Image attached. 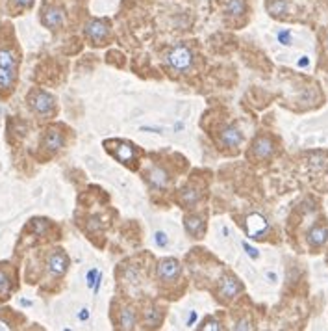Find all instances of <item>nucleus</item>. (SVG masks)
<instances>
[{
    "instance_id": "nucleus-14",
    "label": "nucleus",
    "mask_w": 328,
    "mask_h": 331,
    "mask_svg": "<svg viewBox=\"0 0 328 331\" xmlns=\"http://www.w3.org/2000/svg\"><path fill=\"white\" fill-rule=\"evenodd\" d=\"M63 143H65L63 134L59 131H56V129L47 131V134H45V138H43V147L45 149H49V151H59V149L63 147Z\"/></svg>"
},
{
    "instance_id": "nucleus-2",
    "label": "nucleus",
    "mask_w": 328,
    "mask_h": 331,
    "mask_svg": "<svg viewBox=\"0 0 328 331\" xmlns=\"http://www.w3.org/2000/svg\"><path fill=\"white\" fill-rule=\"evenodd\" d=\"M28 101H30V108H32L38 115H41V117H47V115H50L54 112L56 99L52 97L50 93L43 92V89L33 92Z\"/></svg>"
},
{
    "instance_id": "nucleus-16",
    "label": "nucleus",
    "mask_w": 328,
    "mask_h": 331,
    "mask_svg": "<svg viewBox=\"0 0 328 331\" xmlns=\"http://www.w3.org/2000/svg\"><path fill=\"white\" fill-rule=\"evenodd\" d=\"M200 201V192L193 186H186L180 190V203L184 206H188V208H193L197 203Z\"/></svg>"
},
{
    "instance_id": "nucleus-36",
    "label": "nucleus",
    "mask_w": 328,
    "mask_h": 331,
    "mask_svg": "<svg viewBox=\"0 0 328 331\" xmlns=\"http://www.w3.org/2000/svg\"><path fill=\"white\" fill-rule=\"evenodd\" d=\"M100 285H102V274L98 276L97 283H95V287H93V294H98V290H100Z\"/></svg>"
},
{
    "instance_id": "nucleus-11",
    "label": "nucleus",
    "mask_w": 328,
    "mask_h": 331,
    "mask_svg": "<svg viewBox=\"0 0 328 331\" xmlns=\"http://www.w3.org/2000/svg\"><path fill=\"white\" fill-rule=\"evenodd\" d=\"M113 157L117 158L121 164H124V166H130L132 162H135L137 151H135V147L132 143H128V141H117L115 149H113Z\"/></svg>"
},
{
    "instance_id": "nucleus-13",
    "label": "nucleus",
    "mask_w": 328,
    "mask_h": 331,
    "mask_svg": "<svg viewBox=\"0 0 328 331\" xmlns=\"http://www.w3.org/2000/svg\"><path fill=\"white\" fill-rule=\"evenodd\" d=\"M147 179H149L151 186L163 190V188H167V186H169V180H171V177H169V173H167L163 168H160V166H152V168L149 169V173H147Z\"/></svg>"
},
{
    "instance_id": "nucleus-32",
    "label": "nucleus",
    "mask_w": 328,
    "mask_h": 331,
    "mask_svg": "<svg viewBox=\"0 0 328 331\" xmlns=\"http://www.w3.org/2000/svg\"><path fill=\"white\" fill-rule=\"evenodd\" d=\"M197 318H199V315H197V311H191L188 316V320H186V326L188 327H193L195 322H197Z\"/></svg>"
},
{
    "instance_id": "nucleus-26",
    "label": "nucleus",
    "mask_w": 328,
    "mask_h": 331,
    "mask_svg": "<svg viewBox=\"0 0 328 331\" xmlns=\"http://www.w3.org/2000/svg\"><path fill=\"white\" fill-rule=\"evenodd\" d=\"M10 290H11L10 277H8V276L4 274V272L0 270V298H8Z\"/></svg>"
},
{
    "instance_id": "nucleus-24",
    "label": "nucleus",
    "mask_w": 328,
    "mask_h": 331,
    "mask_svg": "<svg viewBox=\"0 0 328 331\" xmlns=\"http://www.w3.org/2000/svg\"><path fill=\"white\" fill-rule=\"evenodd\" d=\"M276 41L280 45H284V47H289L293 43V36H291V32L287 28H280L278 32H276Z\"/></svg>"
},
{
    "instance_id": "nucleus-34",
    "label": "nucleus",
    "mask_w": 328,
    "mask_h": 331,
    "mask_svg": "<svg viewBox=\"0 0 328 331\" xmlns=\"http://www.w3.org/2000/svg\"><path fill=\"white\" fill-rule=\"evenodd\" d=\"M19 8H32V4H33V0H13Z\"/></svg>"
},
{
    "instance_id": "nucleus-38",
    "label": "nucleus",
    "mask_w": 328,
    "mask_h": 331,
    "mask_svg": "<svg viewBox=\"0 0 328 331\" xmlns=\"http://www.w3.org/2000/svg\"><path fill=\"white\" fill-rule=\"evenodd\" d=\"M0 329H4V331H8V329H11V326H10V322H6V320H0Z\"/></svg>"
},
{
    "instance_id": "nucleus-30",
    "label": "nucleus",
    "mask_w": 328,
    "mask_h": 331,
    "mask_svg": "<svg viewBox=\"0 0 328 331\" xmlns=\"http://www.w3.org/2000/svg\"><path fill=\"white\" fill-rule=\"evenodd\" d=\"M243 250L247 251V255L250 257V259H258L260 257V251L254 248V246H250L248 242H243Z\"/></svg>"
},
{
    "instance_id": "nucleus-9",
    "label": "nucleus",
    "mask_w": 328,
    "mask_h": 331,
    "mask_svg": "<svg viewBox=\"0 0 328 331\" xmlns=\"http://www.w3.org/2000/svg\"><path fill=\"white\" fill-rule=\"evenodd\" d=\"M243 292V285L241 281L234 276H226L223 277V281H221V287H219V296L223 299H234L237 294Z\"/></svg>"
},
{
    "instance_id": "nucleus-8",
    "label": "nucleus",
    "mask_w": 328,
    "mask_h": 331,
    "mask_svg": "<svg viewBox=\"0 0 328 331\" xmlns=\"http://www.w3.org/2000/svg\"><path fill=\"white\" fill-rule=\"evenodd\" d=\"M41 22L45 26L50 28V30H56L65 22V13L61 8L58 6H47L43 10V15H41Z\"/></svg>"
},
{
    "instance_id": "nucleus-23",
    "label": "nucleus",
    "mask_w": 328,
    "mask_h": 331,
    "mask_svg": "<svg viewBox=\"0 0 328 331\" xmlns=\"http://www.w3.org/2000/svg\"><path fill=\"white\" fill-rule=\"evenodd\" d=\"M199 329H204V331H221L223 326H221V322L217 320L215 316H206L204 320L200 322Z\"/></svg>"
},
{
    "instance_id": "nucleus-18",
    "label": "nucleus",
    "mask_w": 328,
    "mask_h": 331,
    "mask_svg": "<svg viewBox=\"0 0 328 331\" xmlns=\"http://www.w3.org/2000/svg\"><path fill=\"white\" fill-rule=\"evenodd\" d=\"M135 324H137L135 311L132 307H123L121 315H119V326H121V329H134Z\"/></svg>"
},
{
    "instance_id": "nucleus-29",
    "label": "nucleus",
    "mask_w": 328,
    "mask_h": 331,
    "mask_svg": "<svg viewBox=\"0 0 328 331\" xmlns=\"http://www.w3.org/2000/svg\"><path fill=\"white\" fill-rule=\"evenodd\" d=\"M98 276H100V272H98L97 268H91V270H89V272H87V274H86V281H87V287L91 288V290H93V287H95V283H97Z\"/></svg>"
},
{
    "instance_id": "nucleus-22",
    "label": "nucleus",
    "mask_w": 328,
    "mask_h": 331,
    "mask_svg": "<svg viewBox=\"0 0 328 331\" xmlns=\"http://www.w3.org/2000/svg\"><path fill=\"white\" fill-rule=\"evenodd\" d=\"M19 60L17 54L11 49H0V67H8V69H17Z\"/></svg>"
},
{
    "instance_id": "nucleus-19",
    "label": "nucleus",
    "mask_w": 328,
    "mask_h": 331,
    "mask_svg": "<svg viewBox=\"0 0 328 331\" xmlns=\"http://www.w3.org/2000/svg\"><path fill=\"white\" fill-rule=\"evenodd\" d=\"M15 84V69L0 67V92H10Z\"/></svg>"
},
{
    "instance_id": "nucleus-10",
    "label": "nucleus",
    "mask_w": 328,
    "mask_h": 331,
    "mask_svg": "<svg viewBox=\"0 0 328 331\" xmlns=\"http://www.w3.org/2000/svg\"><path fill=\"white\" fill-rule=\"evenodd\" d=\"M47 266H49V270L52 276H56V277L63 276L65 272H67V268H69V257H67V253H63L61 250H56L54 253H50Z\"/></svg>"
},
{
    "instance_id": "nucleus-3",
    "label": "nucleus",
    "mask_w": 328,
    "mask_h": 331,
    "mask_svg": "<svg viewBox=\"0 0 328 331\" xmlns=\"http://www.w3.org/2000/svg\"><path fill=\"white\" fill-rule=\"evenodd\" d=\"M269 222L267 218L262 216L260 212H252L248 214L247 220H245V231H247L248 238L252 240H262L265 238V234L269 233Z\"/></svg>"
},
{
    "instance_id": "nucleus-7",
    "label": "nucleus",
    "mask_w": 328,
    "mask_h": 331,
    "mask_svg": "<svg viewBox=\"0 0 328 331\" xmlns=\"http://www.w3.org/2000/svg\"><path fill=\"white\" fill-rule=\"evenodd\" d=\"M184 229L191 238L199 240L202 238V233L206 231V222L204 218L199 214H186L184 216Z\"/></svg>"
},
{
    "instance_id": "nucleus-15",
    "label": "nucleus",
    "mask_w": 328,
    "mask_h": 331,
    "mask_svg": "<svg viewBox=\"0 0 328 331\" xmlns=\"http://www.w3.org/2000/svg\"><path fill=\"white\" fill-rule=\"evenodd\" d=\"M328 240V229L323 227V225H315V227L310 229L308 233V244L312 248H321V246L326 244Z\"/></svg>"
},
{
    "instance_id": "nucleus-28",
    "label": "nucleus",
    "mask_w": 328,
    "mask_h": 331,
    "mask_svg": "<svg viewBox=\"0 0 328 331\" xmlns=\"http://www.w3.org/2000/svg\"><path fill=\"white\" fill-rule=\"evenodd\" d=\"M154 244H156L158 248H167V246H169V236H167L165 231H156V233H154Z\"/></svg>"
},
{
    "instance_id": "nucleus-6",
    "label": "nucleus",
    "mask_w": 328,
    "mask_h": 331,
    "mask_svg": "<svg viewBox=\"0 0 328 331\" xmlns=\"http://www.w3.org/2000/svg\"><path fill=\"white\" fill-rule=\"evenodd\" d=\"M274 151H276V145L269 136H258L252 141V153L258 160H269L274 155Z\"/></svg>"
},
{
    "instance_id": "nucleus-27",
    "label": "nucleus",
    "mask_w": 328,
    "mask_h": 331,
    "mask_svg": "<svg viewBox=\"0 0 328 331\" xmlns=\"http://www.w3.org/2000/svg\"><path fill=\"white\" fill-rule=\"evenodd\" d=\"M234 329H236V331H248V329H254V322L250 320L248 316H245V318H239V320L236 322Z\"/></svg>"
},
{
    "instance_id": "nucleus-39",
    "label": "nucleus",
    "mask_w": 328,
    "mask_h": 331,
    "mask_svg": "<svg viewBox=\"0 0 328 331\" xmlns=\"http://www.w3.org/2000/svg\"><path fill=\"white\" fill-rule=\"evenodd\" d=\"M326 47H328V39H326Z\"/></svg>"
},
{
    "instance_id": "nucleus-25",
    "label": "nucleus",
    "mask_w": 328,
    "mask_h": 331,
    "mask_svg": "<svg viewBox=\"0 0 328 331\" xmlns=\"http://www.w3.org/2000/svg\"><path fill=\"white\" fill-rule=\"evenodd\" d=\"M49 222L47 220H32V229L33 233L39 234V236H45V234L49 233Z\"/></svg>"
},
{
    "instance_id": "nucleus-1",
    "label": "nucleus",
    "mask_w": 328,
    "mask_h": 331,
    "mask_svg": "<svg viewBox=\"0 0 328 331\" xmlns=\"http://www.w3.org/2000/svg\"><path fill=\"white\" fill-rule=\"evenodd\" d=\"M167 62L169 66L174 71H180V73H186L193 67V50L186 47V45H176L169 50L167 54Z\"/></svg>"
},
{
    "instance_id": "nucleus-35",
    "label": "nucleus",
    "mask_w": 328,
    "mask_h": 331,
    "mask_svg": "<svg viewBox=\"0 0 328 331\" xmlns=\"http://www.w3.org/2000/svg\"><path fill=\"white\" fill-rule=\"evenodd\" d=\"M265 279H267L269 283H276L278 281V276H276L274 272H265Z\"/></svg>"
},
{
    "instance_id": "nucleus-5",
    "label": "nucleus",
    "mask_w": 328,
    "mask_h": 331,
    "mask_svg": "<svg viewBox=\"0 0 328 331\" xmlns=\"http://www.w3.org/2000/svg\"><path fill=\"white\" fill-rule=\"evenodd\" d=\"M182 274V266L176 259H172V257H167L163 261L158 262V277L162 279L163 283H172L176 281L178 277Z\"/></svg>"
},
{
    "instance_id": "nucleus-4",
    "label": "nucleus",
    "mask_w": 328,
    "mask_h": 331,
    "mask_svg": "<svg viewBox=\"0 0 328 331\" xmlns=\"http://www.w3.org/2000/svg\"><path fill=\"white\" fill-rule=\"evenodd\" d=\"M86 38L91 41L93 45H100L102 41H106V38L110 36V24L104 19H91L84 28Z\"/></svg>"
},
{
    "instance_id": "nucleus-37",
    "label": "nucleus",
    "mask_w": 328,
    "mask_h": 331,
    "mask_svg": "<svg viewBox=\"0 0 328 331\" xmlns=\"http://www.w3.org/2000/svg\"><path fill=\"white\" fill-rule=\"evenodd\" d=\"M310 66V60H308V56H302L301 60H299V67H308Z\"/></svg>"
},
{
    "instance_id": "nucleus-33",
    "label": "nucleus",
    "mask_w": 328,
    "mask_h": 331,
    "mask_svg": "<svg viewBox=\"0 0 328 331\" xmlns=\"http://www.w3.org/2000/svg\"><path fill=\"white\" fill-rule=\"evenodd\" d=\"M87 318H89V309H87V307H84V309H80V313H78V320L86 322Z\"/></svg>"
},
{
    "instance_id": "nucleus-17",
    "label": "nucleus",
    "mask_w": 328,
    "mask_h": 331,
    "mask_svg": "<svg viewBox=\"0 0 328 331\" xmlns=\"http://www.w3.org/2000/svg\"><path fill=\"white\" fill-rule=\"evenodd\" d=\"M143 322L147 324V327H158L162 322V311L158 309L156 305H149L143 311Z\"/></svg>"
},
{
    "instance_id": "nucleus-20",
    "label": "nucleus",
    "mask_w": 328,
    "mask_h": 331,
    "mask_svg": "<svg viewBox=\"0 0 328 331\" xmlns=\"http://www.w3.org/2000/svg\"><path fill=\"white\" fill-rule=\"evenodd\" d=\"M247 11V4L245 0H226L225 4V13L230 17H241Z\"/></svg>"
},
{
    "instance_id": "nucleus-21",
    "label": "nucleus",
    "mask_w": 328,
    "mask_h": 331,
    "mask_svg": "<svg viewBox=\"0 0 328 331\" xmlns=\"http://www.w3.org/2000/svg\"><path fill=\"white\" fill-rule=\"evenodd\" d=\"M267 11L273 17H284L289 11V4H287V0H269L267 2Z\"/></svg>"
},
{
    "instance_id": "nucleus-12",
    "label": "nucleus",
    "mask_w": 328,
    "mask_h": 331,
    "mask_svg": "<svg viewBox=\"0 0 328 331\" xmlns=\"http://www.w3.org/2000/svg\"><path fill=\"white\" fill-rule=\"evenodd\" d=\"M219 141L226 147V149H236V147L241 145L243 134H241V131H239L237 127L226 125V127H223V131H221Z\"/></svg>"
},
{
    "instance_id": "nucleus-31",
    "label": "nucleus",
    "mask_w": 328,
    "mask_h": 331,
    "mask_svg": "<svg viewBox=\"0 0 328 331\" xmlns=\"http://www.w3.org/2000/svg\"><path fill=\"white\" fill-rule=\"evenodd\" d=\"M141 131H143V132H151V134H163L162 127H149V125H145V127H141Z\"/></svg>"
}]
</instances>
